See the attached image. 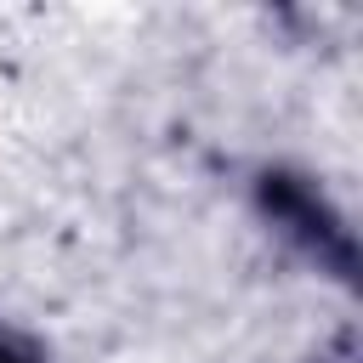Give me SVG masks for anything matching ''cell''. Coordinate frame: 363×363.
I'll list each match as a JSON object with an SVG mask.
<instances>
[{
	"label": "cell",
	"instance_id": "6da1fadb",
	"mask_svg": "<svg viewBox=\"0 0 363 363\" xmlns=\"http://www.w3.org/2000/svg\"><path fill=\"white\" fill-rule=\"evenodd\" d=\"M0 363H34V357H28V352H17V346L0 335Z\"/></svg>",
	"mask_w": 363,
	"mask_h": 363
}]
</instances>
